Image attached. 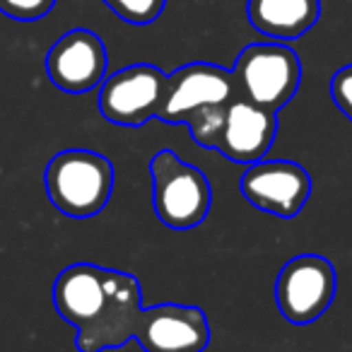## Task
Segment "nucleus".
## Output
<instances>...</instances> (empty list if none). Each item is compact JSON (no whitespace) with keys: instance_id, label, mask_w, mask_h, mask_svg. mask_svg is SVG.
<instances>
[{"instance_id":"1","label":"nucleus","mask_w":352,"mask_h":352,"mask_svg":"<svg viewBox=\"0 0 352 352\" xmlns=\"http://www.w3.org/2000/svg\"><path fill=\"white\" fill-rule=\"evenodd\" d=\"M44 184L56 210L85 220L107 208L113 193V164L94 150H63L46 164Z\"/></svg>"},{"instance_id":"2","label":"nucleus","mask_w":352,"mask_h":352,"mask_svg":"<svg viewBox=\"0 0 352 352\" xmlns=\"http://www.w3.org/2000/svg\"><path fill=\"white\" fill-rule=\"evenodd\" d=\"M152 206L157 220L176 232L203 225L212 206L206 171L184 162L174 150H160L150 160Z\"/></svg>"},{"instance_id":"3","label":"nucleus","mask_w":352,"mask_h":352,"mask_svg":"<svg viewBox=\"0 0 352 352\" xmlns=\"http://www.w3.org/2000/svg\"><path fill=\"white\" fill-rule=\"evenodd\" d=\"M236 97L278 113L292 102L302 82V60L285 44H251L232 68Z\"/></svg>"},{"instance_id":"4","label":"nucleus","mask_w":352,"mask_h":352,"mask_svg":"<svg viewBox=\"0 0 352 352\" xmlns=\"http://www.w3.org/2000/svg\"><path fill=\"white\" fill-rule=\"evenodd\" d=\"M338 275L333 263L321 254H299L283 265L275 280V304L294 326L318 321L333 304Z\"/></svg>"},{"instance_id":"5","label":"nucleus","mask_w":352,"mask_h":352,"mask_svg":"<svg viewBox=\"0 0 352 352\" xmlns=\"http://www.w3.org/2000/svg\"><path fill=\"white\" fill-rule=\"evenodd\" d=\"M164 89L166 75L157 65H128L99 85V111L113 126L140 128L160 116Z\"/></svg>"},{"instance_id":"6","label":"nucleus","mask_w":352,"mask_h":352,"mask_svg":"<svg viewBox=\"0 0 352 352\" xmlns=\"http://www.w3.org/2000/svg\"><path fill=\"white\" fill-rule=\"evenodd\" d=\"M241 193L254 208L283 220L297 217L311 196V176L289 160H258L246 166Z\"/></svg>"},{"instance_id":"7","label":"nucleus","mask_w":352,"mask_h":352,"mask_svg":"<svg viewBox=\"0 0 352 352\" xmlns=\"http://www.w3.org/2000/svg\"><path fill=\"white\" fill-rule=\"evenodd\" d=\"M133 340L145 352H206L210 323L201 307L155 304L140 309Z\"/></svg>"},{"instance_id":"8","label":"nucleus","mask_w":352,"mask_h":352,"mask_svg":"<svg viewBox=\"0 0 352 352\" xmlns=\"http://www.w3.org/2000/svg\"><path fill=\"white\" fill-rule=\"evenodd\" d=\"M142 309V292L135 275L109 268V287L102 311L89 326L80 328L75 345L80 352H104L123 347L133 340L138 316Z\"/></svg>"},{"instance_id":"9","label":"nucleus","mask_w":352,"mask_h":352,"mask_svg":"<svg viewBox=\"0 0 352 352\" xmlns=\"http://www.w3.org/2000/svg\"><path fill=\"white\" fill-rule=\"evenodd\" d=\"M236 97L232 70L215 63H188L166 75L164 99L160 107V121L182 126L184 118L196 109L227 104Z\"/></svg>"},{"instance_id":"10","label":"nucleus","mask_w":352,"mask_h":352,"mask_svg":"<svg viewBox=\"0 0 352 352\" xmlns=\"http://www.w3.org/2000/svg\"><path fill=\"white\" fill-rule=\"evenodd\" d=\"M278 135V113L234 97L227 102L220 128L210 150L225 155L234 164H254L265 160Z\"/></svg>"},{"instance_id":"11","label":"nucleus","mask_w":352,"mask_h":352,"mask_svg":"<svg viewBox=\"0 0 352 352\" xmlns=\"http://www.w3.org/2000/svg\"><path fill=\"white\" fill-rule=\"evenodd\" d=\"M107 46L89 30L63 34L46 56V73L51 82L68 94H82L99 87L107 75Z\"/></svg>"},{"instance_id":"12","label":"nucleus","mask_w":352,"mask_h":352,"mask_svg":"<svg viewBox=\"0 0 352 352\" xmlns=\"http://www.w3.org/2000/svg\"><path fill=\"white\" fill-rule=\"evenodd\" d=\"M109 268L94 263H73L60 270L54 283V307L63 321L80 328L89 326L104 307Z\"/></svg>"},{"instance_id":"13","label":"nucleus","mask_w":352,"mask_h":352,"mask_svg":"<svg viewBox=\"0 0 352 352\" xmlns=\"http://www.w3.org/2000/svg\"><path fill=\"white\" fill-rule=\"evenodd\" d=\"M246 12L256 32L278 41H292L318 22L321 0H249Z\"/></svg>"},{"instance_id":"14","label":"nucleus","mask_w":352,"mask_h":352,"mask_svg":"<svg viewBox=\"0 0 352 352\" xmlns=\"http://www.w3.org/2000/svg\"><path fill=\"white\" fill-rule=\"evenodd\" d=\"M104 3L131 25H150L166 6V0H104Z\"/></svg>"},{"instance_id":"15","label":"nucleus","mask_w":352,"mask_h":352,"mask_svg":"<svg viewBox=\"0 0 352 352\" xmlns=\"http://www.w3.org/2000/svg\"><path fill=\"white\" fill-rule=\"evenodd\" d=\"M56 0H0V12L17 22H34L54 10Z\"/></svg>"},{"instance_id":"16","label":"nucleus","mask_w":352,"mask_h":352,"mask_svg":"<svg viewBox=\"0 0 352 352\" xmlns=\"http://www.w3.org/2000/svg\"><path fill=\"white\" fill-rule=\"evenodd\" d=\"M331 99L342 113L352 121V65L340 68L336 75L331 78Z\"/></svg>"}]
</instances>
